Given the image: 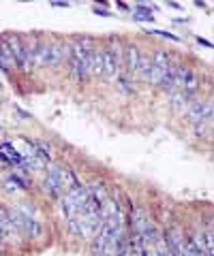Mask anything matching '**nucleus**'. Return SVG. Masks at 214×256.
<instances>
[{"label": "nucleus", "mask_w": 214, "mask_h": 256, "mask_svg": "<svg viewBox=\"0 0 214 256\" xmlns=\"http://www.w3.org/2000/svg\"><path fill=\"white\" fill-rule=\"evenodd\" d=\"M120 70H122V52L118 41H111V45L103 49V75L107 79H113V77L118 79Z\"/></svg>", "instance_id": "1"}, {"label": "nucleus", "mask_w": 214, "mask_h": 256, "mask_svg": "<svg viewBox=\"0 0 214 256\" xmlns=\"http://www.w3.org/2000/svg\"><path fill=\"white\" fill-rule=\"evenodd\" d=\"M90 52L92 49H84L80 43L71 49V70H73V75H75V79H88V75H90Z\"/></svg>", "instance_id": "2"}, {"label": "nucleus", "mask_w": 214, "mask_h": 256, "mask_svg": "<svg viewBox=\"0 0 214 256\" xmlns=\"http://www.w3.org/2000/svg\"><path fill=\"white\" fill-rule=\"evenodd\" d=\"M189 118L193 124L212 122V103L210 101H195L189 107Z\"/></svg>", "instance_id": "3"}, {"label": "nucleus", "mask_w": 214, "mask_h": 256, "mask_svg": "<svg viewBox=\"0 0 214 256\" xmlns=\"http://www.w3.org/2000/svg\"><path fill=\"white\" fill-rule=\"evenodd\" d=\"M4 43H6V47H9V52H11L13 62H15L19 68L26 70V66H28V54H26V47L21 45V41L17 37H6Z\"/></svg>", "instance_id": "4"}, {"label": "nucleus", "mask_w": 214, "mask_h": 256, "mask_svg": "<svg viewBox=\"0 0 214 256\" xmlns=\"http://www.w3.org/2000/svg\"><path fill=\"white\" fill-rule=\"evenodd\" d=\"M45 192L49 196H58L62 194V182H60V167H52L47 171V177H45Z\"/></svg>", "instance_id": "5"}, {"label": "nucleus", "mask_w": 214, "mask_h": 256, "mask_svg": "<svg viewBox=\"0 0 214 256\" xmlns=\"http://www.w3.org/2000/svg\"><path fill=\"white\" fill-rule=\"evenodd\" d=\"M139 56L141 52L135 45L131 47H126V52H124V58H126V70L128 73H137V66H139Z\"/></svg>", "instance_id": "6"}, {"label": "nucleus", "mask_w": 214, "mask_h": 256, "mask_svg": "<svg viewBox=\"0 0 214 256\" xmlns=\"http://www.w3.org/2000/svg\"><path fill=\"white\" fill-rule=\"evenodd\" d=\"M90 75H103V52L97 47L90 52Z\"/></svg>", "instance_id": "7"}, {"label": "nucleus", "mask_w": 214, "mask_h": 256, "mask_svg": "<svg viewBox=\"0 0 214 256\" xmlns=\"http://www.w3.org/2000/svg\"><path fill=\"white\" fill-rule=\"evenodd\" d=\"M171 56L167 54V52H163V49H159V52H156L154 56H152V66L154 68H159V70H163V73H165V70L171 66Z\"/></svg>", "instance_id": "8"}, {"label": "nucleus", "mask_w": 214, "mask_h": 256, "mask_svg": "<svg viewBox=\"0 0 214 256\" xmlns=\"http://www.w3.org/2000/svg\"><path fill=\"white\" fill-rule=\"evenodd\" d=\"M30 145L34 149V156H39L43 162L52 160V149H49V145L45 143V141H30Z\"/></svg>", "instance_id": "9"}, {"label": "nucleus", "mask_w": 214, "mask_h": 256, "mask_svg": "<svg viewBox=\"0 0 214 256\" xmlns=\"http://www.w3.org/2000/svg\"><path fill=\"white\" fill-rule=\"evenodd\" d=\"M86 190H88V194L95 198L97 203H101V205H103V203L107 201V192H105V188L101 186V184H92V186H90V188H86Z\"/></svg>", "instance_id": "10"}, {"label": "nucleus", "mask_w": 214, "mask_h": 256, "mask_svg": "<svg viewBox=\"0 0 214 256\" xmlns=\"http://www.w3.org/2000/svg\"><path fill=\"white\" fill-rule=\"evenodd\" d=\"M133 19H137V21H152L154 17H152V11H150L148 6L137 4V6H135V15H133Z\"/></svg>", "instance_id": "11"}, {"label": "nucleus", "mask_w": 214, "mask_h": 256, "mask_svg": "<svg viewBox=\"0 0 214 256\" xmlns=\"http://www.w3.org/2000/svg\"><path fill=\"white\" fill-rule=\"evenodd\" d=\"M169 101H171V105L174 107H180L182 103H189L191 101V96H187V94H182V92H169Z\"/></svg>", "instance_id": "12"}, {"label": "nucleus", "mask_w": 214, "mask_h": 256, "mask_svg": "<svg viewBox=\"0 0 214 256\" xmlns=\"http://www.w3.org/2000/svg\"><path fill=\"white\" fill-rule=\"evenodd\" d=\"M210 124L212 122H202V124H195V132L199 137H210Z\"/></svg>", "instance_id": "13"}, {"label": "nucleus", "mask_w": 214, "mask_h": 256, "mask_svg": "<svg viewBox=\"0 0 214 256\" xmlns=\"http://www.w3.org/2000/svg\"><path fill=\"white\" fill-rule=\"evenodd\" d=\"M152 34H161V37H165V39H169V41H180V39H178L176 37V34H171V32H163V30H152Z\"/></svg>", "instance_id": "14"}, {"label": "nucleus", "mask_w": 214, "mask_h": 256, "mask_svg": "<svg viewBox=\"0 0 214 256\" xmlns=\"http://www.w3.org/2000/svg\"><path fill=\"white\" fill-rule=\"evenodd\" d=\"M4 186H6V192H15V190H17V184L13 182V180H9V182L4 184Z\"/></svg>", "instance_id": "15"}, {"label": "nucleus", "mask_w": 214, "mask_h": 256, "mask_svg": "<svg viewBox=\"0 0 214 256\" xmlns=\"http://www.w3.org/2000/svg\"><path fill=\"white\" fill-rule=\"evenodd\" d=\"M95 13H99V15H103V17H109V13H107V11H103V9H99V6L95 9Z\"/></svg>", "instance_id": "16"}]
</instances>
